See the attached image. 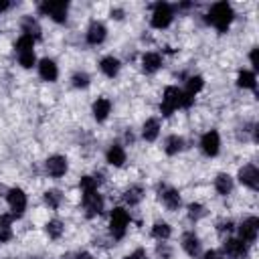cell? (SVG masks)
I'll return each instance as SVG.
<instances>
[{"label":"cell","mask_w":259,"mask_h":259,"mask_svg":"<svg viewBox=\"0 0 259 259\" xmlns=\"http://www.w3.org/2000/svg\"><path fill=\"white\" fill-rule=\"evenodd\" d=\"M209 22H213L221 32H225L229 29L231 25V20H233V8L229 2H217L215 6L211 8V15L207 18Z\"/></svg>","instance_id":"obj_1"},{"label":"cell","mask_w":259,"mask_h":259,"mask_svg":"<svg viewBox=\"0 0 259 259\" xmlns=\"http://www.w3.org/2000/svg\"><path fill=\"white\" fill-rule=\"evenodd\" d=\"M130 223V215L122 207L111 211V221H109V229H111V235H114L116 239H122L123 233H126V227Z\"/></svg>","instance_id":"obj_2"},{"label":"cell","mask_w":259,"mask_h":259,"mask_svg":"<svg viewBox=\"0 0 259 259\" xmlns=\"http://www.w3.org/2000/svg\"><path fill=\"white\" fill-rule=\"evenodd\" d=\"M172 20V8L168 6L166 2H158L154 6V13H152V27L156 29H166Z\"/></svg>","instance_id":"obj_3"},{"label":"cell","mask_w":259,"mask_h":259,"mask_svg":"<svg viewBox=\"0 0 259 259\" xmlns=\"http://www.w3.org/2000/svg\"><path fill=\"white\" fill-rule=\"evenodd\" d=\"M180 97H183V91L178 87H166L164 97H162V114L170 116L176 107H180Z\"/></svg>","instance_id":"obj_4"},{"label":"cell","mask_w":259,"mask_h":259,"mask_svg":"<svg viewBox=\"0 0 259 259\" xmlns=\"http://www.w3.org/2000/svg\"><path fill=\"white\" fill-rule=\"evenodd\" d=\"M8 205L13 209L15 217H20L27 209V195L22 193L20 188H10L8 190Z\"/></svg>","instance_id":"obj_5"},{"label":"cell","mask_w":259,"mask_h":259,"mask_svg":"<svg viewBox=\"0 0 259 259\" xmlns=\"http://www.w3.org/2000/svg\"><path fill=\"white\" fill-rule=\"evenodd\" d=\"M41 13L49 15L53 20L65 22L67 18V2H43L41 4Z\"/></svg>","instance_id":"obj_6"},{"label":"cell","mask_w":259,"mask_h":259,"mask_svg":"<svg viewBox=\"0 0 259 259\" xmlns=\"http://www.w3.org/2000/svg\"><path fill=\"white\" fill-rule=\"evenodd\" d=\"M200 146H202V152H205L207 156H217L219 146H221V138H219V134H217L215 130L207 132L205 136L200 138Z\"/></svg>","instance_id":"obj_7"},{"label":"cell","mask_w":259,"mask_h":259,"mask_svg":"<svg viewBox=\"0 0 259 259\" xmlns=\"http://www.w3.org/2000/svg\"><path fill=\"white\" fill-rule=\"evenodd\" d=\"M257 227H259V221L257 217H249L247 221L241 223V227H239V235H241V241H255L257 237Z\"/></svg>","instance_id":"obj_8"},{"label":"cell","mask_w":259,"mask_h":259,"mask_svg":"<svg viewBox=\"0 0 259 259\" xmlns=\"http://www.w3.org/2000/svg\"><path fill=\"white\" fill-rule=\"evenodd\" d=\"M239 180L245 184V186H249V188H257L259 186V170L255 166H243L241 170H239Z\"/></svg>","instance_id":"obj_9"},{"label":"cell","mask_w":259,"mask_h":259,"mask_svg":"<svg viewBox=\"0 0 259 259\" xmlns=\"http://www.w3.org/2000/svg\"><path fill=\"white\" fill-rule=\"evenodd\" d=\"M83 205L87 209V215H97V213H101V207H104V200H101V197L97 195V190H93V193H85L83 195Z\"/></svg>","instance_id":"obj_10"},{"label":"cell","mask_w":259,"mask_h":259,"mask_svg":"<svg viewBox=\"0 0 259 259\" xmlns=\"http://www.w3.org/2000/svg\"><path fill=\"white\" fill-rule=\"evenodd\" d=\"M47 170L55 178L63 176L67 172V160L63 158V156H51V158L47 160Z\"/></svg>","instance_id":"obj_11"},{"label":"cell","mask_w":259,"mask_h":259,"mask_svg":"<svg viewBox=\"0 0 259 259\" xmlns=\"http://www.w3.org/2000/svg\"><path fill=\"white\" fill-rule=\"evenodd\" d=\"M106 27L101 25V22H91V27H89L87 30V43L89 45H99V43H104L106 39Z\"/></svg>","instance_id":"obj_12"},{"label":"cell","mask_w":259,"mask_h":259,"mask_svg":"<svg viewBox=\"0 0 259 259\" xmlns=\"http://www.w3.org/2000/svg\"><path fill=\"white\" fill-rule=\"evenodd\" d=\"M39 73H41V77L45 81H55V79H57V75H59L57 65H55L51 59H43L39 63Z\"/></svg>","instance_id":"obj_13"},{"label":"cell","mask_w":259,"mask_h":259,"mask_svg":"<svg viewBox=\"0 0 259 259\" xmlns=\"http://www.w3.org/2000/svg\"><path fill=\"white\" fill-rule=\"evenodd\" d=\"M109 111H111V104H109V99H106V97H99L93 104V116H95L97 122H104L109 116Z\"/></svg>","instance_id":"obj_14"},{"label":"cell","mask_w":259,"mask_h":259,"mask_svg":"<svg viewBox=\"0 0 259 259\" xmlns=\"http://www.w3.org/2000/svg\"><path fill=\"white\" fill-rule=\"evenodd\" d=\"M160 65H162V59L158 53H146L142 57V67H144V71H148V73L158 71Z\"/></svg>","instance_id":"obj_15"},{"label":"cell","mask_w":259,"mask_h":259,"mask_svg":"<svg viewBox=\"0 0 259 259\" xmlns=\"http://www.w3.org/2000/svg\"><path fill=\"white\" fill-rule=\"evenodd\" d=\"M225 251H227L231 257H245V253H247L245 241H241V239H229L227 243H225Z\"/></svg>","instance_id":"obj_16"},{"label":"cell","mask_w":259,"mask_h":259,"mask_svg":"<svg viewBox=\"0 0 259 259\" xmlns=\"http://www.w3.org/2000/svg\"><path fill=\"white\" fill-rule=\"evenodd\" d=\"M183 247H184V251L188 255H198V249H200V243H198V237L195 233H184V237H183Z\"/></svg>","instance_id":"obj_17"},{"label":"cell","mask_w":259,"mask_h":259,"mask_svg":"<svg viewBox=\"0 0 259 259\" xmlns=\"http://www.w3.org/2000/svg\"><path fill=\"white\" fill-rule=\"evenodd\" d=\"M158 132H160V122L158 120H148L144 123V130H142V134H144V138L148 140V142H154L156 138H158Z\"/></svg>","instance_id":"obj_18"},{"label":"cell","mask_w":259,"mask_h":259,"mask_svg":"<svg viewBox=\"0 0 259 259\" xmlns=\"http://www.w3.org/2000/svg\"><path fill=\"white\" fill-rule=\"evenodd\" d=\"M107 162L111 166H122L123 162H126V152H123L122 146H111V148L107 150Z\"/></svg>","instance_id":"obj_19"},{"label":"cell","mask_w":259,"mask_h":259,"mask_svg":"<svg viewBox=\"0 0 259 259\" xmlns=\"http://www.w3.org/2000/svg\"><path fill=\"white\" fill-rule=\"evenodd\" d=\"M99 67H101V71H104L107 77H114L120 71V61L116 57H104V59H101V63H99Z\"/></svg>","instance_id":"obj_20"},{"label":"cell","mask_w":259,"mask_h":259,"mask_svg":"<svg viewBox=\"0 0 259 259\" xmlns=\"http://www.w3.org/2000/svg\"><path fill=\"white\" fill-rule=\"evenodd\" d=\"M215 188L219 195H229L231 188H233V180L229 174H219L217 180H215Z\"/></svg>","instance_id":"obj_21"},{"label":"cell","mask_w":259,"mask_h":259,"mask_svg":"<svg viewBox=\"0 0 259 259\" xmlns=\"http://www.w3.org/2000/svg\"><path fill=\"white\" fill-rule=\"evenodd\" d=\"M162 200H164V205H166L168 209H178V205H180V195L176 193L174 188H168V190H164Z\"/></svg>","instance_id":"obj_22"},{"label":"cell","mask_w":259,"mask_h":259,"mask_svg":"<svg viewBox=\"0 0 259 259\" xmlns=\"http://www.w3.org/2000/svg\"><path fill=\"white\" fill-rule=\"evenodd\" d=\"M180 150H183V138H180V136H170V138L166 140V154L174 156Z\"/></svg>","instance_id":"obj_23"},{"label":"cell","mask_w":259,"mask_h":259,"mask_svg":"<svg viewBox=\"0 0 259 259\" xmlns=\"http://www.w3.org/2000/svg\"><path fill=\"white\" fill-rule=\"evenodd\" d=\"M237 85L245 89H253L255 87V75L251 71H241L237 77Z\"/></svg>","instance_id":"obj_24"},{"label":"cell","mask_w":259,"mask_h":259,"mask_svg":"<svg viewBox=\"0 0 259 259\" xmlns=\"http://www.w3.org/2000/svg\"><path fill=\"white\" fill-rule=\"evenodd\" d=\"M123 198H126L128 205H138V202L142 200V188L140 186H132L126 190V195H123Z\"/></svg>","instance_id":"obj_25"},{"label":"cell","mask_w":259,"mask_h":259,"mask_svg":"<svg viewBox=\"0 0 259 259\" xmlns=\"http://www.w3.org/2000/svg\"><path fill=\"white\" fill-rule=\"evenodd\" d=\"M152 235L156 239H168L170 237V225L166 223H156L154 229H152Z\"/></svg>","instance_id":"obj_26"},{"label":"cell","mask_w":259,"mask_h":259,"mask_svg":"<svg viewBox=\"0 0 259 259\" xmlns=\"http://www.w3.org/2000/svg\"><path fill=\"white\" fill-rule=\"evenodd\" d=\"M32 47H35V39L29 37V35H22V37L16 41L18 55H20V53H27V51H32Z\"/></svg>","instance_id":"obj_27"},{"label":"cell","mask_w":259,"mask_h":259,"mask_svg":"<svg viewBox=\"0 0 259 259\" xmlns=\"http://www.w3.org/2000/svg\"><path fill=\"white\" fill-rule=\"evenodd\" d=\"M97 184H99V178H93V176H83L79 183L83 193H93V190H97Z\"/></svg>","instance_id":"obj_28"},{"label":"cell","mask_w":259,"mask_h":259,"mask_svg":"<svg viewBox=\"0 0 259 259\" xmlns=\"http://www.w3.org/2000/svg\"><path fill=\"white\" fill-rule=\"evenodd\" d=\"M202 85H205L202 77H200V75H195V77H190V79H188V83H186V91L195 95L197 91H200V89H202Z\"/></svg>","instance_id":"obj_29"},{"label":"cell","mask_w":259,"mask_h":259,"mask_svg":"<svg viewBox=\"0 0 259 259\" xmlns=\"http://www.w3.org/2000/svg\"><path fill=\"white\" fill-rule=\"evenodd\" d=\"M22 29H25V32L29 37H39V32H41V29H39V25L32 18H25V22H22Z\"/></svg>","instance_id":"obj_30"},{"label":"cell","mask_w":259,"mask_h":259,"mask_svg":"<svg viewBox=\"0 0 259 259\" xmlns=\"http://www.w3.org/2000/svg\"><path fill=\"white\" fill-rule=\"evenodd\" d=\"M47 233H49V237L59 239L61 233H63V225H61L59 221H49V223H47Z\"/></svg>","instance_id":"obj_31"},{"label":"cell","mask_w":259,"mask_h":259,"mask_svg":"<svg viewBox=\"0 0 259 259\" xmlns=\"http://www.w3.org/2000/svg\"><path fill=\"white\" fill-rule=\"evenodd\" d=\"M45 202H47L51 209H57L59 202H61V195L57 190H47V193H45Z\"/></svg>","instance_id":"obj_32"},{"label":"cell","mask_w":259,"mask_h":259,"mask_svg":"<svg viewBox=\"0 0 259 259\" xmlns=\"http://www.w3.org/2000/svg\"><path fill=\"white\" fill-rule=\"evenodd\" d=\"M188 217L190 219H200V217H205V207L198 205V202H193V205H188Z\"/></svg>","instance_id":"obj_33"},{"label":"cell","mask_w":259,"mask_h":259,"mask_svg":"<svg viewBox=\"0 0 259 259\" xmlns=\"http://www.w3.org/2000/svg\"><path fill=\"white\" fill-rule=\"evenodd\" d=\"M37 57H35V53L32 51H27V53H20V65L25 67V69H30L32 65H35Z\"/></svg>","instance_id":"obj_34"},{"label":"cell","mask_w":259,"mask_h":259,"mask_svg":"<svg viewBox=\"0 0 259 259\" xmlns=\"http://www.w3.org/2000/svg\"><path fill=\"white\" fill-rule=\"evenodd\" d=\"M73 85L75 87H87L89 85V75L87 73H75L73 75Z\"/></svg>","instance_id":"obj_35"},{"label":"cell","mask_w":259,"mask_h":259,"mask_svg":"<svg viewBox=\"0 0 259 259\" xmlns=\"http://www.w3.org/2000/svg\"><path fill=\"white\" fill-rule=\"evenodd\" d=\"M195 104V95L188 93V91H183V97H180V107H190Z\"/></svg>","instance_id":"obj_36"},{"label":"cell","mask_w":259,"mask_h":259,"mask_svg":"<svg viewBox=\"0 0 259 259\" xmlns=\"http://www.w3.org/2000/svg\"><path fill=\"white\" fill-rule=\"evenodd\" d=\"M10 237H13V233H10V229L0 227V243H6V241H10Z\"/></svg>","instance_id":"obj_37"},{"label":"cell","mask_w":259,"mask_h":259,"mask_svg":"<svg viewBox=\"0 0 259 259\" xmlns=\"http://www.w3.org/2000/svg\"><path fill=\"white\" fill-rule=\"evenodd\" d=\"M10 223H13V217H10V215H2V217H0V227L10 229Z\"/></svg>","instance_id":"obj_38"},{"label":"cell","mask_w":259,"mask_h":259,"mask_svg":"<svg viewBox=\"0 0 259 259\" xmlns=\"http://www.w3.org/2000/svg\"><path fill=\"white\" fill-rule=\"evenodd\" d=\"M126 259H146V253L142 249H138V251H134L132 255H128Z\"/></svg>","instance_id":"obj_39"},{"label":"cell","mask_w":259,"mask_h":259,"mask_svg":"<svg viewBox=\"0 0 259 259\" xmlns=\"http://www.w3.org/2000/svg\"><path fill=\"white\" fill-rule=\"evenodd\" d=\"M205 259H223V255L219 251H207L205 253Z\"/></svg>","instance_id":"obj_40"},{"label":"cell","mask_w":259,"mask_h":259,"mask_svg":"<svg viewBox=\"0 0 259 259\" xmlns=\"http://www.w3.org/2000/svg\"><path fill=\"white\" fill-rule=\"evenodd\" d=\"M249 59H251V65H253V67H255V69H257V67H259V65H257V49H253V51H251V55H249Z\"/></svg>","instance_id":"obj_41"},{"label":"cell","mask_w":259,"mask_h":259,"mask_svg":"<svg viewBox=\"0 0 259 259\" xmlns=\"http://www.w3.org/2000/svg\"><path fill=\"white\" fill-rule=\"evenodd\" d=\"M231 229H233V223H231V221L221 223V227H219V231H231Z\"/></svg>","instance_id":"obj_42"},{"label":"cell","mask_w":259,"mask_h":259,"mask_svg":"<svg viewBox=\"0 0 259 259\" xmlns=\"http://www.w3.org/2000/svg\"><path fill=\"white\" fill-rule=\"evenodd\" d=\"M8 6H10V4L6 2V0H0V13H2V10H6Z\"/></svg>","instance_id":"obj_43"},{"label":"cell","mask_w":259,"mask_h":259,"mask_svg":"<svg viewBox=\"0 0 259 259\" xmlns=\"http://www.w3.org/2000/svg\"><path fill=\"white\" fill-rule=\"evenodd\" d=\"M122 10H111V16H116V18H122Z\"/></svg>","instance_id":"obj_44"}]
</instances>
